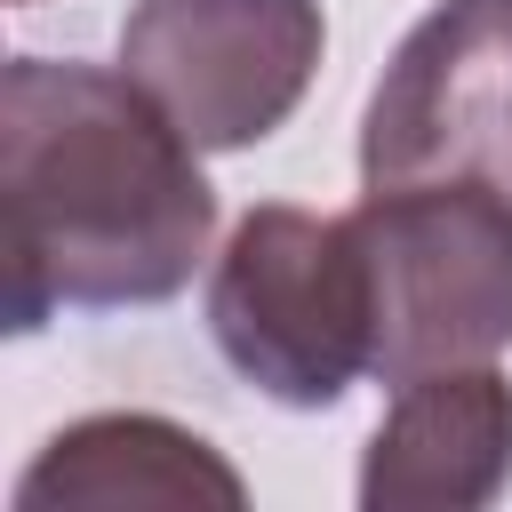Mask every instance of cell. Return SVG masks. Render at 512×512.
I'll return each mask as SVG.
<instances>
[{
  "label": "cell",
  "instance_id": "6da1fadb",
  "mask_svg": "<svg viewBox=\"0 0 512 512\" xmlns=\"http://www.w3.org/2000/svg\"><path fill=\"white\" fill-rule=\"evenodd\" d=\"M200 144L104 64L16 56L0 80V264L8 328L48 312L168 304L216 232Z\"/></svg>",
  "mask_w": 512,
  "mask_h": 512
},
{
  "label": "cell",
  "instance_id": "7a4b0ae2",
  "mask_svg": "<svg viewBox=\"0 0 512 512\" xmlns=\"http://www.w3.org/2000/svg\"><path fill=\"white\" fill-rule=\"evenodd\" d=\"M216 352L280 408H336L376 368V288L360 216L248 208L208 280Z\"/></svg>",
  "mask_w": 512,
  "mask_h": 512
},
{
  "label": "cell",
  "instance_id": "3957f363",
  "mask_svg": "<svg viewBox=\"0 0 512 512\" xmlns=\"http://www.w3.org/2000/svg\"><path fill=\"white\" fill-rule=\"evenodd\" d=\"M360 248L376 288V376L408 384L472 368L512 344V192L400 184L360 192Z\"/></svg>",
  "mask_w": 512,
  "mask_h": 512
},
{
  "label": "cell",
  "instance_id": "277c9868",
  "mask_svg": "<svg viewBox=\"0 0 512 512\" xmlns=\"http://www.w3.org/2000/svg\"><path fill=\"white\" fill-rule=\"evenodd\" d=\"M320 48V0H136L120 24V72L200 152L264 144L304 104Z\"/></svg>",
  "mask_w": 512,
  "mask_h": 512
},
{
  "label": "cell",
  "instance_id": "5b68a950",
  "mask_svg": "<svg viewBox=\"0 0 512 512\" xmlns=\"http://www.w3.org/2000/svg\"><path fill=\"white\" fill-rule=\"evenodd\" d=\"M360 184L512 192V0H440L400 40L360 120Z\"/></svg>",
  "mask_w": 512,
  "mask_h": 512
},
{
  "label": "cell",
  "instance_id": "8992f818",
  "mask_svg": "<svg viewBox=\"0 0 512 512\" xmlns=\"http://www.w3.org/2000/svg\"><path fill=\"white\" fill-rule=\"evenodd\" d=\"M512 480V384L472 368L408 376L392 416L368 440L360 504L368 512H472Z\"/></svg>",
  "mask_w": 512,
  "mask_h": 512
},
{
  "label": "cell",
  "instance_id": "52a82bcc",
  "mask_svg": "<svg viewBox=\"0 0 512 512\" xmlns=\"http://www.w3.org/2000/svg\"><path fill=\"white\" fill-rule=\"evenodd\" d=\"M112 504H248L240 472L168 416H80L16 480V512H112Z\"/></svg>",
  "mask_w": 512,
  "mask_h": 512
}]
</instances>
